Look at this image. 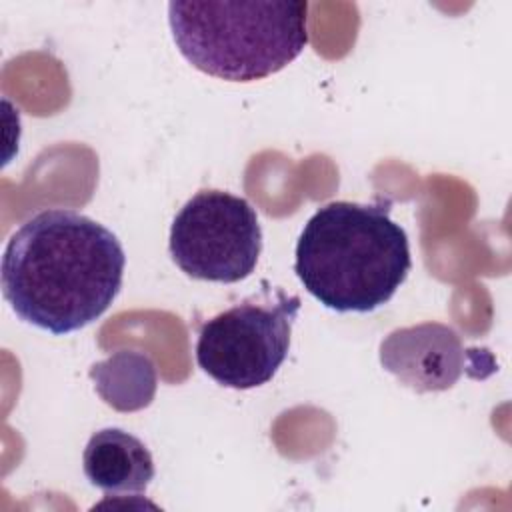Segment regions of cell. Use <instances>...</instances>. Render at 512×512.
<instances>
[{
	"instance_id": "7a4b0ae2",
	"label": "cell",
	"mask_w": 512,
	"mask_h": 512,
	"mask_svg": "<svg viewBox=\"0 0 512 512\" xmlns=\"http://www.w3.org/2000/svg\"><path fill=\"white\" fill-rule=\"evenodd\" d=\"M412 268L406 230L390 204L336 200L318 208L296 242L302 286L336 312H372L386 304Z\"/></svg>"
},
{
	"instance_id": "277c9868",
	"label": "cell",
	"mask_w": 512,
	"mask_h": 512,
	"mask_svg": "<svg viewBox=\"0 0 512 512\" xmlns=\"http://www.w3.org/2000/svg\"><path fill=\"white\" fill-rule=\"evenodd\" d=\"M300 298L276 290V300H244L206 320L196 340L198 366L218 384L258 388L288 356Z\"/></svg>"
},
{
	"instance_id": "8992f818",
	"label": "cell",
	"mask_w": 512,
	"mask_h": 512,
	"mask_svg": "<svg viewBox=\"0 0 512 512\" xmlns=\"http://www.w3.org/2000/svg\"><path fill=\"white\" fill-rule=\"evenodd\" d=\"M468 350L446 324L422 322L390 332L380 344V362L416 392L452 388L466 370Z\"/></svg>"
},
{
	"instance_id": "6da1fadb",
	"label": "cell",
	"mask_w": 512,
	"mask_h": 512,
	"mask_svg": "<svg viewBox=\"0 0 512 512\" xmlns=\"http://www.w3.org/2000/svg\"><path fill=\"white\" fill-rule=\"evenodd\" d=\"M126 254L100 222L52 208L26 220L2 254V294L16 316L52 334L100 318L122 288Z\"/></svg>"
},
{
	"instance_id": "5b68a950",
	"label": "cell",
	"mask_w": 512,
	"mask_h": 512,
	"mask_svg": "<svg viewBox=\"0 0 512 512\" xmlns=\"http://www.w3.org/2000/svg\"><path fill=\"white\" fill-rule=\"evenodd\" d=\"M170 256L196 280L234 284L248 278L262 252V230L246 198L224 190L196 192L170 226Z\"/></svg>"
},
{
	"instance_id": "52a82bcc",
	"label": "cell",
	"mask_w": 512,
	"mask_h": 512,
	"mask_svg": "<svg viewBox=\"0 0 512 512\" xmlns=\"http://www.w3.org/2000/svg\"><path fill=\"white\" fill-rule=\"evenodd\" d=\"M88 482L106 496L142 494L154 478V460L146 444L122 428L94 432L82 454Z\"/></svg>"
},
{
	"instance_id": "3957f363",
	"label": "cell",
	"mask_w": 512,
	"mask_h": 512,
	"mask_svg": "<svg viewBox=\"0 0 512 512\" xmlns=\"http://www.w3.org/2000/svg\"><path fill=\"white\" fill-rule=\"evenodd\" d=\"M306 20L302 0L168 4L180 54L200 72L228 82L262 80L298 58L308 44Z\"/></svg>"
}]
</instances>
